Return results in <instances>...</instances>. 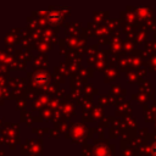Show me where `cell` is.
<instances>
[{
    "mask_svg": "<svg viewBox=\"0 0 156 156\" xmlns=\"http://www.w3.org/2000/svg\"><path fill=\"white\" fill-rule=\"evenodd\" d=\"M46 20L51 24H57L62 21V13L58 10H49L46 12Z\"/></svg>",
    "mask_w": 156,
    "mask_h": 156,
    "instance_id": "cell-2",
    "label": "cell"
},
{
    "mask_svg": "<svg viewBox=\"0 0 156 156\" xmlns=\"http://www.w3.org/2000/svg\"><path fill=\"white\" fill-rule=\"evenodd\" d=\"M49 80H50L49 76L45 72H41V71L34 73V76H33V83L37 87H44V85H46L49 83Z\"/></svg>",
    "mask_w": 156,
    "mask_h": 156,
    "instance_id": "cell-1",
    "label": "cell"
},
{
    "mask_svg": "<svg viewBox=\"0 0 156 156\" xmlns=\"http://www.w3.org/2000/svg\"><path fill=\"white\" fill-rule=\"evenodd\" d=\"M151 152H152L154 156H156V143L152 144V146H151Z\"/></svg>",
    "mask_w": 156,
    "mask_h": 156,
    "instance_id": "cell-3",
    "label": "cell"
}]
</instances>
